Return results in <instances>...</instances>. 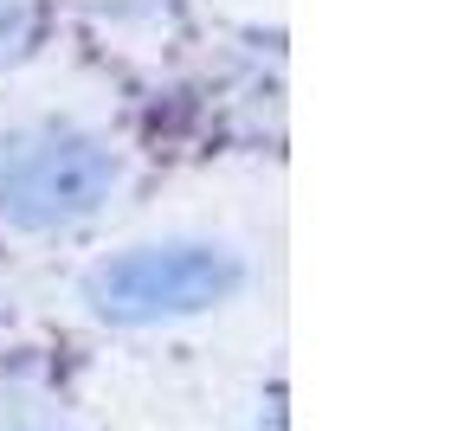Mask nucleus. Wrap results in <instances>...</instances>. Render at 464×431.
<instances>
[{"instance_id": "nucleus-1", "label": "nucleus", "mask_w": 464, "mask_h": 431, "mask_svg": "<svg viewBox=\"0 0 464 431\" xmlns=\"http://www.w3.org/2000/svg\"><path fill=\"white\" fill-rule=\"evenodd\" d=\"M116 180V161L72 136V129H33L0 142V213L20 225H58L91 213Z\"/></svg>"}, {"instance_id": "nucleus-2", "label": "nucleus", "mask_w": 464, "mask_h": 431, "mask_svg": "<svg viewBox=\"0 0 464 431\" xmlns=\"http://www.w3.org/2000/svg\"><path fill=\"white\" fill-rule=\"evenodd\" d=\"M232 283H239V264L213 244H149V252L116 258L110 271H97L91 296L103 316L123 322H155V316H188L219 302Z\"/></svg>"}]
</instances>
